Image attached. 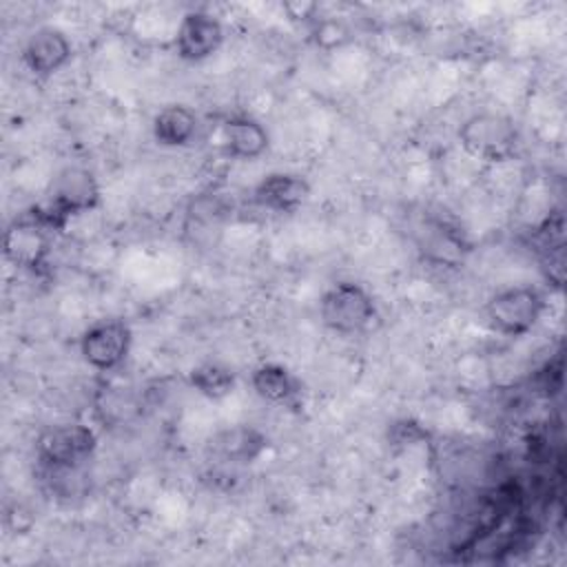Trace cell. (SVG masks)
<instances>
[{
	"label": "cell",
	"instance_id": "cell-1",
	"mask_svg": "<svg viewBox=\"0 0 567 567\" xmlns=\"http://www.w3.org/2000/svg\"><path fill=\"white\" fill-rule=\"evenodd\" d=\"M100 204V186L95 175L78 164L62 166L44 190V199L35 204V213L55 230H64L71 217L89 213Z\"/></svg>",
	"mask_w": 567,
	"mask_h": 567
},
{
	"label": "cell",
	"instance_id": "cell-2",
	"mask_svg": "<svg viewBox=\"0 0 567 567\" xmlns=\"http://www.w3.org/2000/svg\"><path fill=\"white\" fill-rule=\"evenodd\" d=\"M321 323L341 337L365 332L377 319V303L357 281H337L319 299Z\"/></svg>",
	"mask_w": 567,
	"mask_h": 567
},
{
	"label": "cell",
	"instance_id": "cell-3",
	"mask_svg": "<svg viewBox=\"0 0 567 567\" xmlns=\"http://www.w3.org/2000/svg\"><path fill=\"white\" fill-rule=\"evenodd\" d=\"M461 148L483 162L498 164L514 157L518 148V128L512 117L496 111H478L458 126Z\"/></svg>",
	"mask_w": 567,
	"mask_h": 567
},
{
	"label": "cell",
	"instance_id": "cell-4",
	"mask_svg": "<svg viewBox=\"0 0 567 567\" xmlns=\"http://www.w3.org/2000/svg\"><path fill=\"white\" fill-rule=\"evenodd\" d=\"M547 308L545 295L536 286H507L485 301V321L503 337L516 339L527 334Z\"/></svg>",
	"mask_w": 567,
	"mask_h": 567
},
{
	"label": "cell",
	"instance_id": "cell-5",
	"mask_svg": "<svg viewBox=\"0 0 567 567\" xmlns=\"http://www.w3.org/2000/svg\"><path fill=\"white\" fill-rule=\"evenodd\" d=\"M97 434L86 423H58L35 439V456L49 470H80L95 452Z\"/></svg>",
	"mask_w": 567,
	"mask_h": 567
},
{
	"label": "cell",
	"instance_id": "cell-6",
	"mask_svg": "<svg viewBox=\"0 0 567 567\" xmlns=\"http://www.w3.org/2000/svg\"><path fill=\"white\" fill-rule=\"evenodd\" d=\"M133 346V330L124 319L104 317L93 321L80 337L84 363L97 372H113L124 365Z\"/></svg>",
	"mask_w": 567,
	"mask_h": 567
},
{
	"label": "cell",
	"instance_id": "cell-7",
	"mask_svg": "<svg viewBox=\"0 0 567 567\" xmlns=\"http://www.w3.org/2000/svg\"><path fill=\"white\" fill-rule=\"evenodd\" d=\"M53 235L55 230L31 206L7 226L4 257L13 266L38 270L40 266H44Z\"/></svg>",
	"mask_w": 567,
	"mask_h": 567
},
{
	"label": "cell",
	"instance_id": "cell-8",
	"mask_svg": "<svg viewBox=\"0 0 567 567\" xmlns=\"http://www.w3.org/2000/svg\"><path fill=\"white\" fill-rule=\"evenodd\" d=\"M224 24L208 11H188L182 16L175 31V53L184 62H204L224 44Z\"/></svg>",
	"mask_w": 567,
	"mask_h": 567
},
{
	"label": "cell",
	"instance_id": "cell-9",
	"mask_svg": "<svg viewBox=\"0 0 567 567\" xmlns=\"http://www.w3.org/2000/svg\"><path fill=\"white\" fill-rule=\"evenodd\" d=\"M20 58L33 78L47 80L71 62L73 44L62 29L47 24L29 33Z\"/></svg>",
	"mask_w": 567,
	"mask_h": 567
},
{
	"label": "cell",
	"instance_id": "cell-10",
	"mask_svg": "<svg viewBox=\"0 0 567 567\" xmlns=\"http://www.w3.org/2000/svg\"><path fill=\"white\" fill-rule=\"evenodd\" d=\"M310 195V184L297 173H268L252 188V202L270 213L290 215L299 210Z\"/></svg>",
	"mask_w": 567,
	"mask_h": 567
},
{
	"label": "cell",
	"instance_id": "cell-11",
	"mask_svg": "<svg viewBox=\"0 0 567 567\" xmlns=\"http://www.w3.org/2000/svg\"><path fill=\"white\" fill-rule=\"evenodd\" d=\"M270 441L268 436L248 423H235L219 432H215L208 441V450L213 456L230 463V465H250L255 463L266 450Z\"/></svg>",
	"mask_w": 567,
	"mask_h": 567
},
{
	"label": "cell",
	"instance_id": "cell-12",
	"mask_svg": "<svg viewBox=\"0 0 567 567\" xmlns=\"http://www.w3.org/2000/svg\"><path fill=\"white\" fill-rule=\"evenodd\" d=\"M221 146L230 159L252 162L268 151L270 135L259 120L250 115H230L221 124Z\"/></svg>",
	"mask_w": 567,
	"mask_h": 567
},
{
	"label": "cell",
	"instance_id": "cell-13",
	"mask_svg": "<svg viewBox=\"0 0 567 567\" xmlns=\"http://www.w3.org/2000/svg\"><path fill=\"white\" fill-rule=\"evenodd\" d=\"M197 115L186 104H166L162 106L151 122L153 140L166 148L188 146L197 135Z\"/></svg>",
	"mask_w": 567,
	"mask_h": 567
},
{
	"label": "cell",
	"instance_id": "cell-14",
	"mask_svg": "<svg viewBox=\"0 0 567 567\" xmlns=\"http://www.w3.org/2000/svg\"><path fill=\"white\" fill-rule=\"evenodd\" d=\"M255 394L272 405H295L301 396L299 379L281 363H261L250 374Z\"/></svg>",
	"mask_w": 567,
	"mask_h": 567
},
{
	"label": "cell",
	"instance_id": "cell-15",
	"mask_svg": "<svg viewBox=\"0 0 567 567\" xmlns=\"http://www.w3.org/2000/svg\"><path fill=\"white\" fill-rule=\"evenodd\" d=\"M188 383L195 388L197 394L210 399V401H221L228 394H233L237 385V374L230 365L219 363V361H202L188 372Z\"/></svg>",
	"mask_w": 567,
	"mask_h": 567
},
{
	"label": "cell",
	"instance_id": "cell-16",
	"mask_svg": "<svg viewBox=\"0 0 567 567\" xmlns=\"http://www.w3.org/2000/svg\"><path fill=\"white\" fill-rule=\"evenodd\" d=\"M427 436V432L414 423V421H399L394 425H390V443L392 445H412V443H419Z\"/></svg>",
	"mask_w": 567,
	"mask_h": 567
},
{
	"label": "cell",
	"instance_id": "cell-17",
	"mask_svg": "<svg viewBox=\"0 0 567 567\" xmlns=\"http://www.w3.org/2000/svg\"><path fill=\"white\" fill-rule=\"evenodd\" d=\"M315 35H317V44L330 49V47L341 44V42L346 40L348 31H346V27H343L341 22H337V20H321V22H319V18H317Z\"/></svg>",
	"mask_w": 567,
	"mask_h": 567
},
{
	"label": "cell",
	"instance_id": "cell-18",
	"mask_svg": "<svg viewBox=\"0 0 567 567\" xmlns=\"http://www.w3.org/2000/svg\"><path fill=\"white\" fill-rule=\"evenodd\" d=\"M281 9L286 11V16L290 20H301V22H310L315 20L317 22V13H319V4L317 2H306V0H290V2H284Z\"/></svg>",
	"mask_w": 567,
	"mask_h": 567
}]
</instances>
